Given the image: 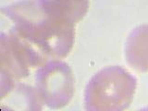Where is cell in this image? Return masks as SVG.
<instances>
[{
  "label": "cell",
  "instance_id": "1",
  "mask_svg": "<svg viewBox=\"0 0 148 111\" xmlns=\"http://www.w3.org/2000/svg\"><path fill=\"white\" fill-rule=\"evenodd\" d=\"M135 88V79L121 68H108L91 81L87 105L96 109H123L129 106Z\"/></svg>",
  "mask_w": 148,
  "mask_h": 111
}]
</instances>
